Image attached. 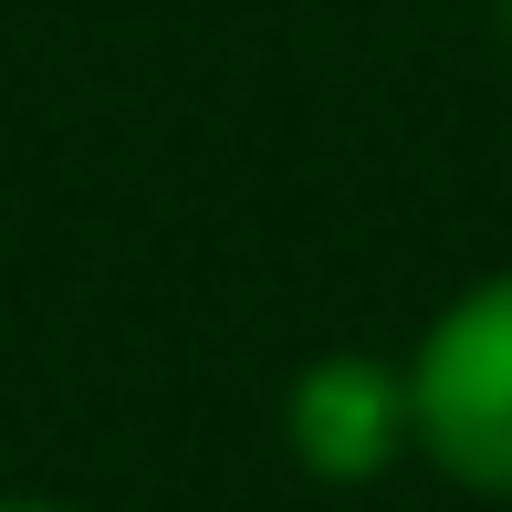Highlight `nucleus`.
<instances>
[{"label":"nucleus","mask_w":512,"mask_h":512,"mask_svg":"<svg viewBox=\"0 0 512 512\" xmlns=\"http://www.w3.org/2000/svg\"><path fill=\"white\" fill-rule=\"evenodd\" d=\"M418 460L471 502H512V262L460 283L408 345Z\"/></svg>","instance_id":"f257e3e1"},{"label":"nucleus","mask_w":512,"mask_h":512,"mask_svg":"<svg viewBox=\"0 0 512 512\" xmlns=\"http://www.w3.org/2000/svg\"><path fill=\"white\" fill-rule=\"evenodd\" d=\"M283 450L324 492H366L398 460H418V408H408V356H366V345H324L283 387Z\"/></svg>","instance_id":"f03ea898"},{"label":"nucleus","mask_w":512,"mask_h":512,"mask_svg":"<svg viewBox=\"0 0 512 512\" xmlns=\"http://www.w3.org/2000/svg\"><path fill=\"white\" fill-rule=\"evenodd\" d=\"M0 512H74V502H53V492H0Z\"/></svg>","instance_id":"7ed1b4c3"},{"label":"nucleus","mask_w":512,"mask_h":512,"mask_svg":"<svg viewBox=\"0 0 512 512\" xmlns=\"http://www.w3.org/2000/svg\"><path fill=\"white\" fill-rule=\"evenodd\" d=\"M502 42H512V0H502Z\"/></svg>","instance_id":"20e7f679"}]
</instances>
